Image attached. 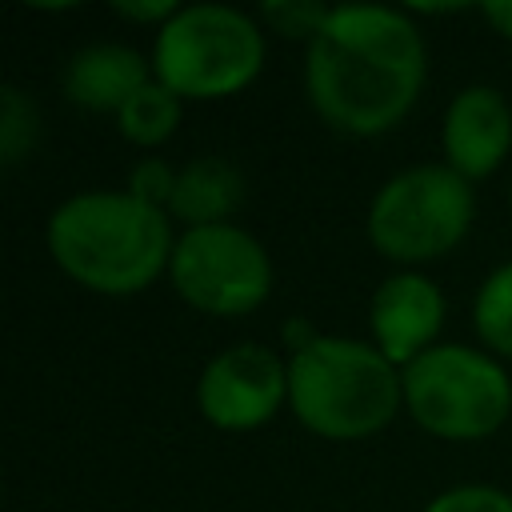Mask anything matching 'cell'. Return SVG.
Instances as JSON below:
<instances>
[{
    "label": "cell",
    "instance_id": "6da1fadb",
    "mask_svg": "<svg viewBox=\"0 0 512 512\" xmlns=\"http://www.w3.org/2000/svg\"><path fill=\"white\" fill-rule=\"evenodd\" d=\"M424 36L400 8L340 4L304 52V92L340 136H384L420 100Z\"/></svg>",
    "mask_w": 512,
    "mask_h": 512
},
{
    "label": "cell",
    "instance_id": "7a4b0ae2",
    "mask_svg": "<svg viewBox=\"0 0 512 512\" xmlns=\"http://www.w3.org/2000/svg\"><path fill=\"white\" fill-rule=\"evenodd\" d=\"M48 252L64 276L100 296H136L172 264V224L128 188L76 192L48 216Z\"/></svg>",
    "mask_w": 512,
    "mask_h": 512
},
{
    "label": "cell",
    "instance_id": "3957f363",
    "mask_svg": "<svg viewBox=\"0 0 512 512\" xmlns=\"http://www.w3.org/2000/svg\"><path fill=\"white\" fill-rule=\"evenodd\" d=\"M400 404V368L368 340L316 336L288 360V408L324 440L376 436Z\"/></svg>",
    "mask_w": 512,
    "mask_h": 512
},
{
    "label": "cell",
    "instance_id": "277c9868",
    "mask_svg": "<svg viewBox=\"0 0 512 512\" xmlns=\"http://www.w3.org/2000/svg\"><path fill=\"white\" fill-rule=\"evenodd\" d=\"M264 68V32L232 4L180 8L152 44V72L180 100H224Z\"/></svg>",
    "mask_w": 512,
    "mask_h": 512
},
{
    "label": "cell",
    "instance_id": "5b68a950",
    "mask_svg": "<svg viewBox=\"0 0 512 512\" xmlns=\"http://www.w3.org/2000/svg\"><path fill=\"white\" fill-rule=\"evenodd\" d=\"M476 192L472 180L448 164H416L380 184L368 204L372 248L404 268L448 256L472 228Z\"/></svg>",
    "mask_w": 512,
    "mask_h": 512
},
{
    "label": "cell",
    "instance_id": "8992f818",
    "mask_svg": "<svg viewBox=\"0 0 512 512\" xmlns=\"http://www.w3.org/2000/svg\"><path fill=\"white\" fill-rule=\"evenodd\" d=\"M404 408L412 420L440 440L492 436L512 416L508 368L468 344H436L400 368Z\"/></svg>",
    "mask_w": 512,
    "mask_h": 512
},
{
    "label": "cell",
    "instance_id": "52a82bcc",
    "mask_svg": "<svg viewBox=\"0 0 512 512\" xmlns=\"http://www.w3.org/2000/svg\"><path fill=\"white\" fill-rule=\"evenodd\" d=\"M168 280L196 312L248 316L272 292V260L264 244L236 224L184 228L172 248Z\"/></svg>",
    "mask_w": 512,
    "mask_h": 512
},
{
    "label": "cell",
    "instance_id": "ba28073f",
    "mask_svg": "<svg viewBox=\"0 0 512 512\" xmlns=\"http://www.w3.org/2000/svg\"><path fill=\"white\" fill-rule=\"evenodd\" d=\"M288 400V364L264 344H232L216 352L196 384L200 416L220 432L264 428Z\"/></svg>",
    "mask_w": 512,
    "mask_h": 512
},
{
    "label": "cell",
    "instance_id": "9c48e42d",
    "mask_svg": "<svg viewBox=\"0 0 512 512\" xmlns=\"http://www.w3.org/2000/svg\"><path fill=\"white\" fill-rule=\"evenodd\" d=\"M444 164L464 180L492 176L512 152V104L492 84H468L452 96L440 128Z\"/></svg>",
    "mask_w": 512,
    "mask_h": 512
},
{
    "label": "cell",
    "instance_id": "30bf717a",
    "mask_svg": "<svg viewBox=\"0 0 512 512\" xmlns=\"http://www.w3.org/2000/svg\"><path fill=\"white\" fill-rule=\"evenodd\" d=\"M368 324H372V344L396 364H412L420 352L436 348V332L444 324V292L436 280H428L416 268H404L372 292L368 304Z\"/></svg>",
    "mask_w": 512,
    "mask_h": 512
},
{
    "label": "cell",
    "instance_id": "8fae6325",
    "mask_svg": "<svg viewBox=\"0 0 512 512\" xmlns=\"http://www.w3.org/2000/svg\"><path fill=\"white\" fill-rule=\"evenodd\" d=\"M148 80H156L152 60L128 44H88L64 68V96L88 112H120Z\"/></svg>",
    "mask_w": 512,
    "mask_h": 512
},
{
    "label": "cell",
    "instance_id": "7c38bea8",
    "mask_svg": "<svg viewBox=\"0 0 512 512\" xmlns=\"http://www.w3.org/2000/svg\"><path fill=\"white\" fill-rule=\"evenodd\" d=\"M244 200V176L224 156H196L176 172V192L168 200V216L188 228L228 224V216Z\"/></svg>",
    "mask_w": 512,
    "mask_h": 512
},
{
    "label": "cell",
    "instance_id": "4fadbf2b",
    "mask_svg": "<svg viewBox=\"0 0 512 512\" xmlns=\"http://www.w3.org/2000/svg\"><path fill=\"white\" fill-rule=\"evenodd\" d=\"M180 116H184V100L160 84V80H148L120 112H116V128L128 144L136 148H156L164 144L176 128H180Z\"/></svg>",
    "mask_w": 512,
    "mask_h": 512
},
{
    "label": "cell",
    "instance_id": "5bb4252c",
    "mask_svg": "<svg viewBox=\"0 0 512 512\" xmlns=\"http://www.w3.org/2000/svg\"><path fill=\"white\" fill-rule=\"evenodd\" d=\"M472 324L488 352L512 360V264H500L480 284L472 304Z\"/></svg>",
    "mask_w": 512,
    "mask_h": 512
},
{
    "label": "cell",
    "instance_id": "9a60e30c",
    "mask_svg": "<svg viewBox=\"0 0 512 512\" xmlns=\"http://www.w3.org/2000/svg\"><path fill=\"white\" fill-rule=\"evenodd\" d=\"M36 144V104L16 84L0 88V156L4 164H20L24 152Z\"/></svg>",
    "mask_w": 512,
    "mask_h": 512
},
{
    "label": "cell",
    "instance_id": "2e32d148",
    "mask_svg": "<svg viewBox=\"0 0 512 512\" xmlns=\"http://www.w3.org/2000/svg\"><path fill=\"white\" fill-rule=\"evenodd\" d=\"M328 16H332V8L320 0H268V4H260V20L276 36L304 40V44H312V36L324 28Z\"/></svg>",
    "mask_w": 512,
    "mask_h": 512
},
{
    "label": "cell",
    "instance_id": "e0dca14e",
    "mask_svg": "<svg viewBox=\"0 0 512 512\" xmlns=\"http://www.w3.org/2000/svg\"><path fill=\"white\" fill-rule=\"evenodd\" d=\"M424 512H512V496L492 484H456L432 496Z\"/></svg>",
    "mask_w": 512,
    "mask_h": 512
},
{
    "label": "cell",
    "instance_id": "ac0fdd59",
    "mask_svg": "<svg viewBox=\"0 0 512 512\" xmlns=\"http://www.w3.org/2000/svg\"><path fill=\"white\" fill-rule=\"evenodd\" d=\"M128 192L136 196V200H144V204H156V208H164L168 212V200H172V192H176V168H168L164 160H140L132 172H128Z\"/></svg>",
    "mask_w": 512,
    "mask_h": 512
},
{
    "label": "cell",
    "instance_id": "d6986e66",
    "mask_svg": "<svg viewBox=\"0 0 512 512\" xmlns=\"http://www.w3.org/2000/svg\"><path fill=\"white\" fill-rule=\"evenodd\" d=\"M112 12L124 16V20H132V24H160L164 28L180 12V4L176 0H116Z\"/></svg>",
    "mask_w": 512,
    "mask_h": 512
},
{
    "label": "cell",
    "instance_id": "ffe728a7",
    "mask_svg": "<svg viewBox=\"0 0 512 512\" xmlns=\"http://www.w3.org/2000/svg\"><path fill=\"white\" fill-rule=\"evenodd\" d=\"M480 12H484V20H488L504 40H512V0H488V4H480Z\"/></svg>",
    "mask_w": 512,
    "mask_h": 512
},
{
    "label": "cell",
    "instance_id": "44dd1931",
    "mask_svg": "<svg viewBox=\"0 0 512 512\" xmlns=\"http://www.w3.org/2000/svg\"><path fill=\"white\" fill-rule=\"evenodd\" d=\"M508 200H512V196H508Z\"/></svg>",
    "mask_w": 512,
    "mask_h": 512
}]
</instances>
